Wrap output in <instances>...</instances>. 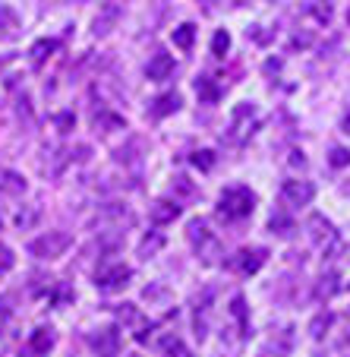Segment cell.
<instances>
[{
	"label": "cell",
	"mask_w": 350,
	"mask_h": 357,
	"mask_svg": "<svg viewBox=\"0 0 350 357\" xmlns=\"http://www.w3.org/2000/svg\"><path fill=\"white\" fill-rule=\"evenodd\" d=\"M253 209H256V193L249 187H228L218 199V212L228 222H240V218L253 215Z\"/></svg>",
	"instance_id": "1"
},
{
	"label": "cell",
	"mask_w": 350,
	"mask_h": 357,
	"mask_svg": "<svg viewBox=\"0 0 350 357\" xmlns=\"http://www.w3.org/2000/svg\"><path fill=\"white\" fill-rule=\"evenodd\" d=\"M70 243H73V237H70L67 231H47V234L35 237V241L29 243V253H32L35 259H57L70 250Z\"/></svg>",
	"instance_id": "2"
},
{
	"label": "cell",
	"mask_w": 350,
	"mask_h": 357,
	"mask_svg": "<svg viewBox=\"0 0 350 357\" xmlns=\"http://www.w3.org/2000/svg\"><path fill=\"white\" fill-rule=\"evenodd\" d=\"M129 278H133V269L123 263H111V266H102V269L95 272V284L102 291H108V294H114V291H123L129 284Z\"/></svg>",
	"instance_id": "3"
},
{
	"label": "cell",
	"mask_w": 350,
	"mask_h": 357,
	"mask_svg": "<svg viewBox=\"0 0 350 357\" xmlns=\"http://www.w3.org/2000/svg\"><path fill=\"white\" fill-rule=\"evenodd\" d=\"M265 253L262 247H253V250H240V253H234V257L228 259V269L237 272V275H256L259 269H262L265 263Z\"/></svg>",
	"instance_id": "4"
},
{
	"label": "cell",
	"mask_w": 350,
	"mask_h": 357,
	"mask_svg": "<svg viewBox=\"0 0 350 357\" xmlns=\"http://www.w3.org/2000/svg\"><path fill=\"white\" fill-rule=\"evenodd\" d=\"M312 196H316V187L310 181H284V187H281V202L290 206V209L310 206Z\"/></svg>",
	"instance_id": "5"
},
{
	"label": "cell",
	"mask_w": 350,
	"mask_h": 357,
	"mask_svg": "<svg viewBox=\"0 0 350 357\" xmlns=\"http://www.w3.org/2000/svg\"><path fill=\"white\" fill-rule=\"evenodd\" d=\"M133 222H136V215L123 202H108V206H102V212H98V225H104L108 231H123Z\"/></svg>",
	"instance_id": "6"
},
{
	"label": "cell",
	"mask_w": 350,
	"mask_h": 357,
	"mask_svg": "<svg viewBox=\"0 0 350 357\" xmlns=\"http://www.w3.org/2000/svg\"><path fill=\"white\" fill-rule=\"evenodd\" d=\"M306 228H310V241L316 243L319 250H325L328 253L331 247H341V241H337L335 228H331V222H325L322 215H312L310 222H306Z\"/></svg>",
	"instance_id": "7"
},
{
	"label": "cell",
	"mask_w": 350,
	"mask_h": 357,
	"mask_svg": "<svg viewBox=\"0 0 350 357\" xmlns=\"http://www.w3.org/2000/svg\"><path fill=\"white\" fill-rule=\"evenodd\" d=\"M54 342H57L54 329H51V326H41V329H35L32 335H29L26 354H29V357H47V351L54 348Z\"/></svg>",
	"instance_id": "8"
},
{
	"label": "cell",
	"mask_w": 350,
	"mask_h": 357,
	"mask_svg": "<svg viewBox=\"0 0 350 357\" xmlns=\"http://www.w3.org/2000/svg\"><path fill=\"white\" fill-rule=\"evenodd\" d=\"M92 348H95V354L98 357H114V354H120V335H117V329H98L92 335Z\"/></svg>",
	"instance_id": "9"
},
{
	"label": "cell",
	"mask_w": 350,
	"mask_h": 357,
	"mask_svg": "<svg viewBox=\"0 0 350 357\" xmlns=\"http://www.w3.org/2000/svg\"><path fill=\"white\" fill-rule=\"evenodd\" d=\"M170 73H174V57L164 54V51L152 54V61H148V67H145L148 79H152V82H161V79H168Z\"/></svg>",
	"instance_id": "10"
},
{
	"label": "cell",
	"mask_w": 350,
	"mask_h": 357,
	"mask_svg": "<svg viewBox=\"0 0 350 357\" xmlns=\"http://www.w3.org/2000/svg\"><path fill=\"white\" fill-rule=\"evenodd\" d=\"M22 32V20L13 7H0V41H13Z\"/></svg>",
	"instance_id": "11"
},
{
	"label": "cell",
	"mask_w": 350,
	"mask_h": 357,
	"mask_svg": "<svg viewBox=\"0 0 350 357\" xmlns=\"http://www.w3.org/2000/svg\"><path fill=\"white\" fill-rule=\"evenodd\" d=\"M117 20H120V7H117V3H104L102 13L95 16V22H92V32L98 35V38H104V35L117 26Z\"/></svg>",
	"instance_id": "12"
},
{
	"label": "cell",
	"mask_w": 350,
	"mask_h": 357,
	"mask_svg": "<svg viewBox=\"0 0 350 357\" xmlns=\"http://www.w3.org/2000/svg\"><path fill=\"white\" fill-rule=\"evenodd\" d=\"M148 215H152L155 225H170L177 215H180V206H177V202H168V199H158V202H152Z\"/></svg>",
	"instance_id": "13"
},
{
	"label": "cell",
	"mask_w": 350,
	"mask_h": 357,
	"mask_svg": "<svg viewBox=\"0 0 350 357\" xmlns=\"http://www.w3.org/2000/svg\"><path fill=\"white\" fill-rule=\"evenodd\" d=\"M57 47H61V41H57V38H41V41H35L32 51H29V54H32V67H45V61L54 54Z\"/></svg>",
	"instance_id": "14"
},
{
	"label": "cell",
	"mask_w": 350,
	"mask_h": 357,
	"mask_svg": "<svg viewBox=\"0 0 350 357\" xmlns=\"http://www.w3.org/2000/svg\"><path fill=\"white\" fill-rule=\"evenodd\" d=\"M196 250H199V257H202L205 266H215L218 257H221V241L215 234H209L202 243H196Z\"/></svg>",
	"instance_id": "15"
},
{
	"label": "cell",
	"mask_w": 350,
	"mask_h": 357,
	"mask_svg": "<svg viewBox=\"0 0 350 357\" xmlns=\"http://www.w3.org/2000/svg\"><path fill=\"white\" fill-rule=\"evenodd\" d=\"M0 193L3 196H22L26 193V181H22L16 171H3V174H0Z\"/></svg>",
	"instance_id": "16"
},
{
	"label": "cell",
	"mask_w": 350,
	"mask_h": 357,
	"mask_svg": "<svg viewBox=\"0 0 350 357\" xmlns=\"http://www.w3.org/2000/svg\"><path fill=\"white\" fill-rule=\"evenodd\" d=\"M127 121L120 114H111V111H102V114H95V130L98 133H114V130H123Z\"/></svg>",
	"instance_id": "17"
},
{
	"label": "cell",
	"mask_w": 350,
	"mask_h": 357,
	"mask_svg": "<svg viewBox=\"0 0 350 357\" xmlns=\"http://www.w3.org/2000/svg\"><path fill=\"white\" fill-rule=\"evenodd\" d=\"M196 95H199V101H202V105H215L218 95H221V89H218L209 76H199V79H196Z\"/></svg>",
	"instance_id": "18"
},
{
	"label": "cell",
	"mask_w": 350,
	"mask_h": 357,
	"mask_svg": "<svg viewBox=\"0 0 350 357\" xmlns=\"http://www.w3.org/2000/svg\"><path fill=\"white\" fill-rule=\"evenodd\" d=\"M177 108H180V95L168 92V95H161V98H155V105H152V114H155V117H168V114H174Z\"/></svg>",
	"instance_id": "19"
},
{
	"label": "cell",
	"mask_w": 350,
	"mask_h": 357,
	"mask_svg": "<svg viewBox=\"0 0 350 357\" xmlns=\"http://www.w3.org/2000/svg\"><path fill=\"white\" fill-rule=\"evenodd\" d=\"M139 152H142V139L139 136H133V139L127 142V146H120L114 152L117 155V162H123V165H133V162H139Z\"/></svg>",
	"instance_id": "20"
},
{
	"label": "cell",
	"mask_w": 350,
	"mask_h": 357,
	"mask_svg": "<svg viewBox=\"0 0 350 357\" xmlns=\"http://www.w3.org/2000/svg\"><path fill=\"white\" fill-rule=\"evenodd\" d=\"M38 218H41V206L38 202H32V206H22V212L16 215V225H19L22 231H29V228L38 225Z\"/></svg>",
	"instance_id": "21"
},
{
	"label": "cell",
	"mask_w": 350,
	"mask_h": 357,
	"mask_svg": "<svg viewBox=\"0 0 350 357\" xmlns=\"http://www.w3.org/2000/svg\"><path fill=\"white\" fill-rule=\"evenodd\" d=\"M193 38H196L193 22H183L180 29H174V45L180 47V51H189V47H193Z\"/></svg>",
	"instance_id": "22"
},
{
	"label": "cell",
	"mask_w": 350,
	"mask_h": 357,
	"mask_svg": "<svg viewBox=\"0 0 350 357\" xmlns=\"http://www.w3.org/2000/svg\"><path fill=\"white\" fill-rule=\"evenodd\" d=\"M230 317L240 323V329H243V335H249V317H246V301H243L240 294L230 301Z\"/></svg>",
	"instance_id": "23"
},
{
	"label": "cell",
	"mask_w": 350,
	"mask_h": 357,
	"mask_svg": "<svg viewBox=\"0 0 350 357\" xmlns=\"http://www.w3.org/2000/svg\"><path fill=\"white\" fill-rule=\"evenodd\" d=\"M161 351H164V354H170V357H193V354H189V348L177 335L161 338Z\"/></svg>",
	"instance_id": "24"
},
{
	"label": "cell",
	"mask_w": 350,
	"mask_h": 357,
	"mask_svg": "<svg viewBox=\"0 0 350 357\" xmlns=\"http://www.w3.org/2000/svg\"><path fill=\"white\" fill-rule=\"evenodd\" d=\"M269 228H271V234H281V237H287L290 231H294V222H290L284 212H275L271 215V222H269Z\"/></svg>",
	"instance_id": "25"
},
{
	"label": "cell",
	"mask_w": 350,
	"mask_h": 357,
	"mask_svg": "<svg viewBox=\"0 0 350 357\" xmlns=\"http://www.w3.org/2000/svg\"><path fill=\"white\" fill-rule=\"evenodd\" d=\"M186 234H189V241H193V247H196V243H202L205 237L212 234V231H209V225L199 218V222H189V231H186Z\"/></svg>",
	"instance_id": "26"
},
{
	"label": "cell",
	"mask_w": 350,
	"mask_h": 357,
	"mask_svg": "<svg viewBox=\"0 0 350 357\" xmlns=\"http://www.w3.org/2000/svg\"><path fill=\"white\" fill-rule=\"evenodd\" d=\"M161 243H164V237L161 234H152V237H145V241H142V247H139V253L142 257H155L158 250H161Z\"/></svg>",
	"instance_id": "27"
},
{
	"label": "cell",
	"mask_w": 350,
	"mask_h": 357,
	"mask_svg": "<svg viewBox=\"0 0 350 357\" xmlns=\"http://www.w3.org/2000/svg\"><path fill=\"white\" fill-rule=\"evenodd\" d=\"M328 326H331V313H319V317L312 319V326H310V335L312 338H322L325 332H328Z\"/></svg>",
	"instance_id": "28"
},
{
	"label": "cell",
	"mask_w": 350,
	"mask_h": 357,
	"mask_svg": "<svg viewBox=\"0 0 350 357\" xmlns=\"http://www.w3.org/2000/svg\"><path fill=\"white\" fill-rule=\"evenodd\" d=\"M228 47H230V35L228 32H218L215 38H212V54L215 57H224L228 54Z\"/></svg>",
	"instance_id": "29"
},
{
	"label": "cell",
	"mask_w": 350,
	"mask_h": 357,
	"mask_svg": "<svg viewBox=\"0 0 350 357\" xmlns=\"http://www.w3.org/2000/svg\"><path fill=\"white\" fill-rule=\"evenodd\" d=\"M174 193L177 196H186V199H189V196H196V187H193V183H189V177H174Z\"/></svg>",
	"instance_id": "30"
},
{
	"label": "cell",
	"mask_w": 350,
	"mask_h": 357,
	"mask_svg": "<svg viewBox=\"0 0 350 357\" xmlns=\"http://www.w3.org/2000/svg\"><path fill=\"white\" fill-rule=\"evenodd\" d=\"M328 162L335 165V168H344V165H350V152H347V149H341V146H335V149H331Z\"/></svg>",
	"instance_id": "31"
},
{
	"label": "cell",
	"mask_w": 350,
	"mask_h": 357,
	"mask_svg": "<svg viewBox=\"0 0 350 357\" xmlns=\"http://www.w3.org/2000/svg\"><path fill=\"white\" fill-rule=\"evenodd\" d=\"M319 282H322V284L316 288V297H319V301H322V297H331V294H335V275L319 278Z\"/></svg>",
	"instance_id": "32"
},
{
	"label": "cell",
	"mask_w": 350,
	"mask_h": 357,
	"mask_svg": "<svg viewBox=\"0 0 350 357\" xmlns=\"http://www.w3.org/2000/svg\"><path fill=\"white\" fill-rule=\"evenodd\" d=\"M193 165H196V168H202V171H209L212 165H215V158H212V152H196Z\"/></svg>",
	"instance_id": "33"
},
{
	"label": "cell",
	"mask_w": 350,
	"mask_h": 357,
	"mask_svg": "<svg viewBox=\"0 0 350 357\" xmlns=\"http://www.w3.org/2000/svg\"><path fill=\"white\" fill-rule=\"evenodd\" d=\"M13 317V307H10V297H0V326Z\"/></svg>",
	"instance_id": "34"
},
{
	"label": "cell",
	"mask_w": 350,
	"mask_h": 357,
	"mask_svg": "<svg viewBox=\"0 0 350 357\" xmlns=\"http://www.w3.org/2000/svg\"><path fill=\"white\" fill-rule=\"evenodd\" d=\"M10 266H13V253L7 247H0V272H7Z\"/></svg>",
	"instance_id": "35"
},
{
	"label": "cell",
	"mask_w": 350,
	"mask_h": 357,
	"mask_svg": "<svg viewBox=\"0 0 350 357\" xmlns=\"http://www.w3.org/2000/svg\"><path fill=\"white\" fill-rule=\"evenodd\" d=\"M54 123H57V127L63 130V133H67V130H70V127H73V123H76V117H73V114H57V121H54Z\"/></svg>",
	"instance_id": "36"
},
{
	"label": "cell",
	"mask_w": 350,
	"mask_h": 357,
	"mask_svg": "<svg viewBox=\"0 0 350 357\" xmlns=\"http://www.w3.org/2000/svg\"><path fill=\"white\" fill-rule=\"evenodd\" d=\"M344 130H347V133H350V114L344 117Z\"/></svg>",
	"instance_id": "37"
},
{
	"label": "cell",
	"mask_w": 350,
	"mask_h": 357,
	"mask_svg": "<svg viewBox=\"0 0 350 357\" xmlns=\"http://www.w3.org/2000/svg\"><path fill=\"white\" fill-rule=\"evenodd\" d=\"M45 3H63V0H45Z\"/></svg>",
	"instance_id": "38"
},
{
	"label": "cell",
	"mask_w": 350,
	"mask_h": 357,
	"mask_svg": "<svg viewBox=\"0 0 350 357\" xmlns=\"http://www.w3.org/2000/svg\"><path fill=\"white\" fill-rule=\"evenodd\" d=\"M259 357H271V354H259ZM275 357H278V354H275Z\"/></svg>",
	"instance_id": "39"
},
{
	"label": "cell",
	"mask_w": 350,
	"mask_h": 357,
	"mask_svg": "<svg viewBox=\"0 0 350 357\" xmlns=\"http://www.w3.org/2000/svg\"><path fill=\"white\" fill-rule=\"evenodd\" d=\"M114 357H127V354H114Z\"/></svg>",
	"instance_id": "40"
},
{
	"label": "cell",
	"mask_w": 350,
	"mask_h": 357,
	"mask_svg": "<svg viewBox=\"0 0 350 357\" xmlns=\"http://www.w3.org/2000/svg\"><path fill=\"white\" fill-rule=\"evenodd\" d=\"M347 22H350V13H347Z\"/></svg>",
	"instance_id": "41"
}]
</instances>
